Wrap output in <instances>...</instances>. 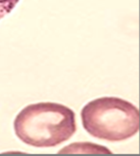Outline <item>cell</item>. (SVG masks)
I'll return each mask as SVG.
<instances>
[{"instance_id":"cell-4","label":"cell","mask_w":140,"mask_h":156,"mask_svg":"<svg viewBox=\"0 0 140 156\" xmlns=\"http://www.w3.org/2000/svg\"><path fill=\"white\" fill-rule=\"evenodd\" d=\"M18 1L19 0H0V19L9 15Z\"/></svg>"},{"instance_id":"cell-3","label":"cell","mask_w":140,"mask_h":156,"mask_svg":"<svg viewBox=\"0 0 140 156\" xmlns=\"http://www.w3.org/2000/svg\"><path fill=\"white\" fill-rule=\"evenodd\" d=\"M71 153V152H82V153H100V152H105V153H111L109 150H106V147H99V145H93L89 143H80V144H72L66 147L65 148H63L62 151H59V153Z\"/></svg>"},{"instance_id":"cell-2","label":"cell","mask_w":140,"mask_h":156,"mask_svg":"<svg viewBox=\"0 0 140 156\" xmlns=\"http://www.w3.org/2000/svg\"><path fill=\"white\" fill-rule=\"evenodd\" d=\"M83 126L91 136L121 142L138 132L139 112L132 104L114 97H103L85 105L81 112Z\"/></svg>"},{"instance_id":"cell-1","label":"cell","mask_w":140,"mask_h":156,"mask_svg":"<svg viewBox=\"0 0 140 156\" xmlns=\"http://www.w3.org/2000/svg\"><path fill=\"white\" fill-rule=\"evenodd\" d=\"M17 138L36 147H52L69 140L76 132L75 113L56 103H38L24 107L14 122Z\"/></svg>"}]
</instances>
